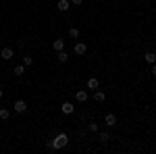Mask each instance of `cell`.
<instances>
[{"label": "cell", "instance_id": "4fadbf2b", "mask_svg": "<svg viewBox=\"0 0 156 154\" xmlns=\"http://www.w3.org/2000/svg\"><path fill=\"white\" fill-rule=\"evenodd\" d=\"M56 59H58V63H67V60H69V54H67L65 50H60L58 54H56Z\"/></svg>", "mask_w": 156, "mask_h": 154}, {"label": "cell", "instance_id": "ac0fdd59", "mask_svg": "<svg viewBox=\"0 0 156 154\" xmlns=\"http://www.w3.org/2000/svg\"><path fill=\"white\" fill-rule=\"evenodd\" d=\"M23 65H25V67L34 65V59H31V56H23Z\"/></svg>", "mask_w": 156, "mask_h": 154}, {"label": "cell", "instance_id": "9c48e42d", "mask_svg": "<svg viewBox=\"0 0 156 154\" xmlns=\"http://www.w3.org/2000/svg\"><path fill=\"white\" fill-rule=\"evenodd\" d=\"M94 100H96V102H104V100H106V94H104L102 90H96V92H94Z\"/></svg>", "mask_w": 156, "mask_h": 154}, {"label": "cell", "instance_id": "e0dca14e", "mask_svg": "<svg viewBox=\"0 0 156 154\" xmlns=\"http://www.w3.org/2000/svg\"><path fill=\"white\" fill-rule=\"evenodd\" d=\"M15 73H17V75H23L25 73V65H17V67H15Z\"/></svg>", "mask_w": 156, "mask_h": 154}, {"label": "cell", "instance_id": "52a82bcc", "mask_svg": "<svg viewBox=\"0 0 156 154\" xmlns=\"http://www.w3.org/2000/svg\"><path fill=\"white\" fill-rule=\"evenodd\" d=\"M56 9H58L60 13L69 11V9H71V2H69V0H58V4H56Z\"/></svg>", "mask_w": 156, "mask_h": 154}, {"label": "cell", "instance_id": "5b68a950", "mask_svg": "<svg viewBox=\"0 0 156 154\" xmlns=\"http://www.w3.org/2000/svg\"><path fill=\"white\" fill-rule=\"evenodd\" d=\"M104 123H106L108 127H115V125H117V115H112V113H108L106 117H104Z\"/></svg>", "mask_w": 156, "mask_h": 154}, {"label": "cell", "instance_id": "7a4b0ae2", "mask_svg": "<svg viewBox=\"0 0 156 154\" xmlns=\"http://www.w3.org/2000/svg\"><path fill=\"white\" fill-rule=\"evenodd\" d=\"M12 56H15V52H12V48H2V50H0V59L2 60H11Z\"/></svg>", "mask_w": 156, "mask_h": 154}, {"label": "cell", "instance_id": "2e32d148", "mask_svg": "<svg viewBox=\"0 0 156 154\" xmlns=\"http://www.w3.org/2000/svg\"><path fill=\"white\" fill-rule=\"evenodd\" d=\"M108 140H110V135H108L106 131H100V142H102V144H106Z\"/></svg>", "mask_w": 156, "mask_h": 154}, {"label": "cell", "instance_id": "7c38bea8", "mask_svg": "<svg viewBox=\"0 0 156 154\" xmlns=\"http://www.w3.org/2000/svg\"><path fill=\"white\" fill-rule=\"evenodd\" d=\"M75 98H77L79 102H87V92H85V90H79V92L75 94Z\"/></svg>", "mask_w": 156, "mask_h": 154}, {"label": "cell", "instance_id": "ffe728a7", "mask_svg": "<svg viewBox=\"0 0 156 154\" xmlns=\"http://www.w3.org/2000/svg\"><path fill=\"white\" fill-rule=\"evenodd\" d=\"M150 73H152V75H154V77H156V63H154V65H152V69H150Z\"/></svg>", "mask_w": 156, "mask_h": 154}, {"label": "cell", "instance_id": "44dd1931", "mask_svg": "<svg viewBox=\"0 0 156 154\" xmlns=\"http://www.w3.org/2000/svg\"><path fill=\"white\" fill-rule=\"evenodd\" d=\"M73 4H81V2H83V0H71Z\"/></svg>", "mask_w": 156, "mask_h": 154}, {"label": "cell", "instance_id": "d6986e66", "mask_svg": "<svg viewBox=\"0 0 156 154\" xmlns=\"http://www.w3.org/2000/svg\"><path fill=\"white\" fill-rule=\"evenodd\" d=\"M87 129L92 131V133H94V131H98V123H90V125H87Z\"/></svg>", "mask_w": 156, "mask_h": 154}, {"label": "cell", "instance_id": "30bf717a", "mask_svg": "<svg viewBox=\"0 0 156 154\" xmlns=\"http://www.w3.org/2000/svg\"><path fill=\"white\" fill-rule=\"evenodd\" d=\"M144 60L148 63V65H154V63H156V54H154V52H146V54H144Z\"/></svg>", "mask_w": 156, "mask_h": 154}, {"label": "cell", "instance_id": "ba28073f", "mask_svg": "<svg viewBox=\"0 0 156 154\" xmlns=\"http://www.w3.org/2000/svg\"><path fill=\"white\" fill-rule=\"evenodd\" d=\"M87 52V46H85L83 42H77L75 44V54H85Z\"/></svg>", "mask_w": 156, "mask_h": 154}, {"label": "cell", "instance_id": "6da1fadb", "mask_svg": "<svg viewBox=\"0 0 156 154\" xmlns=\"http://www.w3.org/2000/svg\"><path fill=\"white\" fill-rule=\"evenodd\" d=\"M67 144H69V138H67V133H58V135H56V138H54V140H52L48 146L52 148V150H58V148H65Z\"/></svg>", "mask_w": 156, "mask_h": 154}, {"label": "cell", "instance_id": "277c9868", "mask_svg": "<svg viewBox=\"0 0 156 154\" xmlns=\"http://www.w3.org/2000/svg\"><path fill=\"white\" fill-rule=\"evenodd\" d=\"M60 110H62V115H73L75 106H73L71 102H62V104H60Z\"/></svg>", "mask_w": 156, "mask_h": 154}, {"label": "cell", "instance_id": "8992f818", "mask_svg": "<svg viewBox=\"0 0 156 154\" xmlns=\"http://www.w3.org/2000/svg\"><path fill=\"white\" fill-rule=\"evenodd\" d=\"M52 48H54L56 52H60V50H65V40H62V38H56V40L52 42Z\"/></svg>", "mask_w": 156, "mask_h": 154}, {"label": "cell", "instance_id": "8fae6325", "mask_svg": "<svg viewBox=\"0 0 156 154\" xmlns=\"http://www.w3.org/2000/svg\"><path fill=\"white\" fill-rule=\"evenodd\" d=\"M87 88L90 90H98L100 88V81H98L96 77H92V79H87Z\"/></svg>", "mask_w": 156, "mask_h": 154}, {"label": "cell", "instance_id": "9a60e30c", "mask_svg": "<svg viewBox=\"0 0 156 154\" xmlns=\"http://www.w3.org/2000/svg\"><path fill=\"white\" fill-rule=\"evenodd\" d=\"M9 117H11V113H9L6 108H0V119H2V121H9Z\"/></svg>", "mask_w": 156, "mask_h": 154}, {"label": "cell", "instance_id": "5bb4252c", "mask_svg": "<svg viewBox=\"0 0 156 154\" xmlns=\"http://www.w3.org/2000/svg\"><path fill=\"white\" fill-rule=\"evenodd\" d=\"M69 38H71V40H77V38H79V29H77V27L69 29Z\"/></svg>", "mask_w": 156, "mask_h": 154}, {"label": "cell", "instance_id": "7402d4cb", "mask_svg": "<svg viewBox=\"0 0 156 154\" xmlns=\"http://www.w3.org/2000/svg\"><path fill=\"white\" fill-rule=\"evenodd\" d=\"M2 96H4V92H2V90H0V98H2Z\"/></svg>", "mask_w": 156, "mask_h": 154}, {"label": "cell", "instance_id": "3957f363", "mask_svg": "<svg viewBox=\"0 0 156 154\" xmlns=\"http://www.w3.org/2000/svg\"><path fill=\"white\" fill-rule=\"evenodd\" d=\"M12 108H15V113H25V110H27V102H25V100H17V102L12 104Z\"/></svg>", "mask_w": 156, "mask_h": 154}]
</instances>
